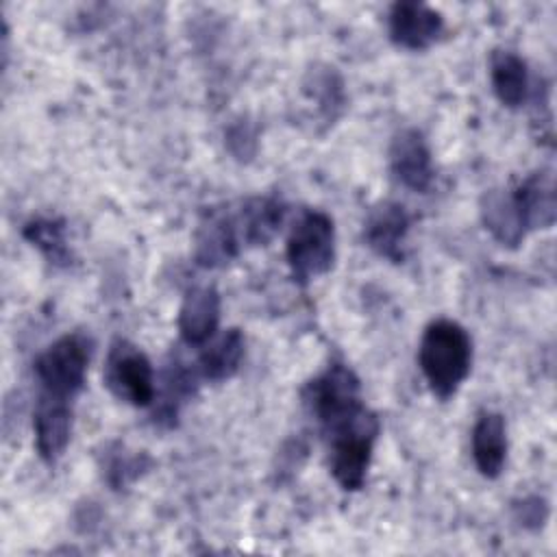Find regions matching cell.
Masks as SVG:
<instances>
[{
	"label": "cell",
	"mask_w": 557,
	"mask_h": 557,
	"mask_svg": "<svg viewBox=\"0 0 557 557\" xmlns=\"http://www.w3.org/2000/svg\"><path fill=\"white\" fill-rule=\"evenodd\" d=\"M418 363L440 400L457 394L472 368V339L468 331L448 318L426 324L418 346Z\"/></svg>",
	"instance_id": "cell-1"
},
{
	"label": "cell",
	"mask_w": 557,
	"mask_h": 557,
	"mask_svg": "<svg viewBox=\"0 0 557 557\" xmlns=\"http://www.w3.org/2000/svg\"><path fill=\"white\" fill-rule=\"evenodd\" d=\"M322 431L329 442V468L333 479L346 492L361 490L381 431L376 413L361 405Z\"/></svg>",
	"instance_id": "cell-2"
},
{
	"label": "cell",
	"mask_w": 557,
	"mask_h": 557,
	"mask_svg": "<svg viewBox=\"0 0 557 557\" xmlns=\"http://www.w3.org/2000/svg\"><path fill=\"white\" fill-rule=\"evenodd\" d=\"M285 255L294 281L300 285L326 274L335 261V224L331 215L320 209H305L289 231Z\"/></svg>",
	"instance_id": "cell-3"
},
{
	"label": "cell",
	"mask_w": 557,
	"mask_h": 557,
	"mask_svg": "<svg viewBox=\"0 0 557 557\" xmlns=\"http://www.w3.org/2000/svg\"><path fill=\"white\" fill-rule=\"evenodd\" d=\"M91 342L83 333H67L52 342L35 359V379L39 394L74 400L87 379Z\"/></svg>",
	"instance_id": "cell-4"
},
{
	"label": "cell",
	"mask_w": 557,
	"mask_h": 557,
	"mask_svg": "<svg viewBox=\"0 0 557 557\" xmlns=\"http://www.w3.org/2000/svg\"><path fill=\"white\" fill-rule=\"evenodd\" d=\"M102 381L107 389L133 407H150L157 381L150 359L128 339H115L107 352Z\"/></svg>",
	"instance_id": "cell-5"
},
{
	"label": "cell",
	"mask_w": 557,
	"mask_h": 557,
	"mask_svg": "<svg viewBox=\"0 0 557 557\" xmlns=\"http://www.w3.org/2000/svg\"><path fill=\"white\" fill-rule=\"evenodd\" d=\"M302 403L324 426L361 407V385L346 363H331L302 389Z\"/></svg>",
	"instance_id": "cell-6"
},
{
	"label": "cell",
	"mask_w": 557,
	"mask_h": 557,
	"mask_svg": "<svg viewBox=\"0 0 557 557\" xmlns=\"http://www.w3.org/2000/svg\"><path fill=\"white\" fill-rule=\"evenodd\" d=\"M389 168L396 181L418 194L433 183V157L424 135L418 128H403L389 144Z\"/></svg>",
	"instance_id": "cell-7"
},
{
	"label": "cell",
	"mask_w": 557,
	"mask_h": 557,
	"mask_svg": "<svg viewBox=\"0 0 557 557\" xmlns=\"http://www.w3.org/2000/svg\"><path fill=\"white\" fill-rule=\"evenodd\" d=\"M242 237L235 215L224 209H209L194 235V259L202 268H220L237 257Z\"/></svg>",
	"instance_id": "cell-8"
},
{
	"label": "cell",
	"mask_w": 557,
	"mask_h": 557,
	"mask_svg": "<svg viewBox=\"0 0 557 557\" xmlns=\"http://www.w3.org/2000/svg\"><path fill=\"white\" fill-rule=\"evenodd\" d=\"M387 28L396 46L407 50H424L442 35L444 17L424 2L405 0L392 4Z\"/></svg>",
	"instance_id": "cell-9"
},
{
	"label": "cell",
	"mask_w": 557,
	"mask_h": 557,
	"mask_svg": "<svg viewBox=\"0 0 557 557\" xmlns=\"http://www.w3.org/2000/svg\"><path fill=\"white\" fill-rule=\"evenodd\" d=\"M35 448L46 463H54L72 435V400L39 394L33 411Z\"/></svg>",
	"instance_id": "cell-10"
},
{
	"label": "cell",
	"mask_w": 557,
	"mask_h": 557,
	"mask_svg": "<svg viewBox=\"0 0 557 557\" xmlns=\"http://www.w3.org/2000/svg\"><path fill=\"white\" fill-rule=\"evenodd\" d=\"M220 294L213 285H194L187 289L178 309V333L187 346H202L220 324Z\"/></svg>",
	"instance_id": "cell-11"
},
{
	"label": "cell",
	"mask_w": 557,
	"mask_h": 557,
	"mask_svg": "<svg viewBox=\"0 0 557 557\" xmlns=\"http://www.w3.org/2000/svg\"><path fill=\"white\" fill-rule=\"evenodd\" d=\"M409 233V215L403 205L385 200L376 205L363 226L366 244L383 259L400 263L405 259V237Z\"/></svg>",
	"instance_id": "cell-12"
},
{
	"label": "cell",
	"mask_w": 557,
	"mask_h": 557,
	"mask_svg": "<svg viewBox=\"0 0 557 557\" xmlns=\"http://www.w3.org/2000/svg\"><path fill=\"white\" fill-rule=\"evenodd\" d=\"M511 194L527 231L553 226L555 213H557V200H555V181L550 172L529 174L524 181H520L511 189Z\"/></svg>",
	"instance_id": "cell-13"
},
{
	"label": "cell",
	"mask_w": 557,
	"mask_h": 557,
	"mask_svg": "<svg viewBox=\"0 0 557 557\" xmlns=\"http://www.w3.org/2000/svg\"><path fill=\"white\" fill-rule=\"evenodd\" d=\"M474 466L485 479H496L507 459V429L498 411H483L472 426Z\"/></svg>",
	"instance_id": "cell-14"
},
{
	"label": "cell",
	"mask_w": 557,
	"mask_h": 557,
	"mask_svg": "<svg viewBox=\"0 0 557 557\" xmlns=\"http://www.w3.org/2000/svg\"><path fill=\"white\" fill-rule=\"evenodd\" d=\"M479 207H481V220H483L485 228L492 233V237L498 244H503L507 248H516L518 244H522V239L529 231L522 222V215L518 211L511 189L485 191Z\"/></svg>",
	"instance_id": "cell-15"
},
{
	"label": "cell",
	"mask_w": 557,
	"mask_h": 557,
	"mask_svg": "<svg viewBox=\"0 0 557 557\" xmlns=\"http://www.w3.org/2000/svg\"><path fill=\"white\" fill-rule=\"evenodd\" d=\"M200 355L196 361L198 374L211 383H220L231 379L244 359L246 339L239 329H228L220 335H213L207 344L200 346Z\"/></svg>",
	"instance_id": "cell-16"
},
{
	"label": "cell",
	"mask_w": 557,
	"mask_h": 557,
	"mask_svg": "<svg viewBox=\"0 0 557 557\" xmlns=\"http://www.w3.org/2000/svg\"><path fill=\"white\" fill-rule=\"evenodd\" d=\"M235 220L242 244L265 246L281 231V224L285 220V205L270 196H257L242 205Z\"/></svg>",
	"instance_id": "cell-17"
},
{
	"label": "cell",
	"mask_w": 557,
	"mask_h": 557,
	"mask_svg": "<svg viewBox=\"0 0 557 557\" xmlns=\"http://www.w3.org/2000/svg\"><path fill=\"white\" fill-rule=\"evenodd\" d=\"M490 83L494 96L507 109H518L529 96V70L511 50H494L490 57Z\"/></svg>",
	"instance_id": "cell-18"
},
{
	"label": "cell",
	"mask_w": 557,
	"mask_h": 557,
	"mask_svg": "<svg viewBox=\"0 0 557 557\" xmlns=\"http://www.w3.org/2000/svg\"><path fill=\"white\" fill-rule=\"evenodd\" d=\"M24 237L54 265H70L72 252L65 239V222L59 218H33L24 224Z\"/></svg>",
	"instance_id": "cell-19"
},
{
	"label": "cell",
	"mask_w": 557,
	"mask_h": 557,
	"mask_svg": "<svg viewBox=\"0 0 557 557\" xmlns=\"http://www.w3.org/2000/svg\"><path fill=\"white\" fill-rule=\"evenodd\" d=\"M513 509H516L518 520H520L524 527H529V529L542 527L544 520H546V513H548L546 503H544L542 498H537V496L524 498V500L518 503Z\"/></svg>",
	"instance_id": "cell-20"
}]
</instances>
